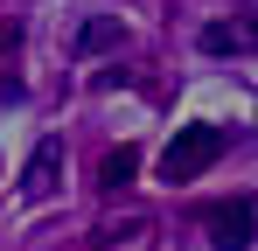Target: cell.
<instances>
[{"label": "cell", "mask_w": 258, "mask_h": 251, "mask_svg": "<svg viewBox=\"0 0 258 251\" xmlns=\"http://www.w3.org/2000/svg\"><path fill=\"white\" fill-rule=\"evenodd\" d=\"M203 230H210V244H216V251H251V230H258L251 196H230V203H216L210 216H203Z\"/></svg>", "instance_id": "obj_2"}, {"label": "cell", "mask_w": 258, "mask_h": 251, "mask_svg": "<svg viewBox=\"0 0 258 251\" xmlns=\"http://www.w3.org/2000/svg\"><path fill=\"white\" fill-rule=\"evenodd\" d=\"M203 49H210V56H244V49H258V14H237V21H203Z\"/></svg>", "instance_id": "obj_4"}, {"label": "cell", "mask_w": 258, "mask_h": 251, "mask_svg": "<svg viewBox=\"0 0 258 251\" xmlns=\"http://www.w3.org/2000/svg\"><path fill=\"white\" fill-rule=\"evenodd\" d=\"M56 174H63V140H42V147L28 154V167H21V196H28V203L56 196Z\"/></svg>", "instance_id": "obj_3"}, {"label": "cell", "mask_w": 258, "mask_h": 251, "mask_svg": "<svg viewBox=\"0 0 258 251\" xmlns=\"http://www.w3.org/2000/svg\"><path fill=\"white\" fill-rule=\"evenodd\" d=\"M119 42H126V21H119V14H91L84 28H77V49H84V56H98V49H119Z\"/></svg>", "instance_id": "obj_5"}, {"label": "cell", "mask_w": 258, "mask_h": 251, "mask_svg": "<svg viewBox=\"0 0 258 251\" xmlns=\"http://www.w3.org/2000/svg\"><path fill=\"white\" fill-rule=\"evenodd\" d=\"M223 126H181L168 140V154H161V181H196L203 167H216L223 161Z\"/></svg>", "instance_id": "obj_1"}, {"label": "cell", "mask_w": 258, "mask_h": 251, "mask_svg": "<svg viewBox=\"0 0 258 251\" xmlns=\"http://www.w3.org/2000/svg\"><path fill=\"white\" fill-rule=\"evenodd\" d=\"M133 174H140V147H112V154L98 161V189H126Z\"/></svg>", "instance_id": "obj_6"}]
</instances>
